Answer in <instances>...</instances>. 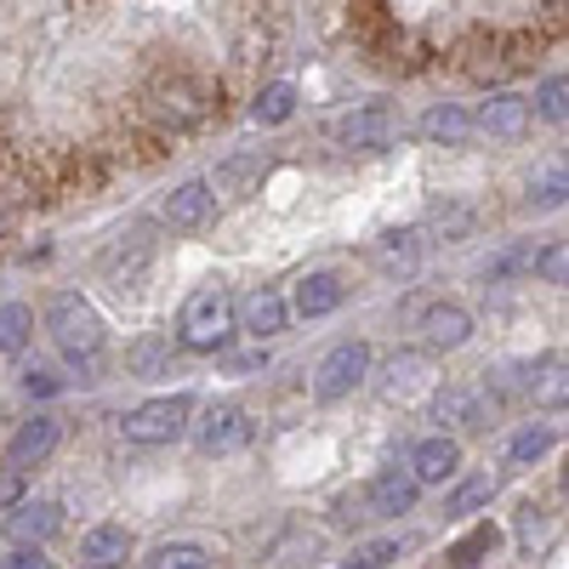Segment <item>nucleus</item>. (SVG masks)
Returning a JSON list of instances; mask_svg holds the SVG:
<instances>
[{"label": "nucleus", "mask_w": 569, "mask_h": 569, "mask_svg": "<svg viewBox=\"0 0 569 569\" xmlns=\"http://www.w3.org/2000/svg\"><path fill=\"white\" fill-rule=\"evenodd\" d=\"M530 98H518V91H490V98L479 103V131L485 137H501V142H518L530 131Z\"/></svg>", "instance_id": "nucleus-12"}, {"label": "nucleus", "mask_w": 569, "mask_h": 569, "mask_svg": "<svg viewBox=\"0 0 569 569\" xmlns=\"http://www.w3.org/2000/svg\"><path fill=\"white\" fill-rule=\"evenodd\" d=\"M188 416H194V399H188V393H160V399H149V405H137V410L120 421V433H126V445L154 450V445L182 439Z\"/></svg>", "instance_id": "nucleus-3"}, {"label": "nucleus", "mask_w": 569, "mask_h": 569, "mask_svg": "<svg viewBox=\"0 0 569 569\" xmlns=\"http://www.w3.org/2000/svg\"><path fill=\"white\" fill-rule=\"evenodd\" d=\"M496 525H479L472 536H461L456 547H450V558H456V569H472V563H485V552H496Z\"/></svg>", "instance_id": "nucleus-36"}, {"label": "nucleus", "mask_w": 569, "mask_h": 569, "mask_svg": "<svg viewBox=\"0 0 569 569\" xmlns=\"http://www.w3.org/2000/svg\"><path fill=\"white\" fill-rule=\"evenodd\" d=\"M23 388H29L34 399H52V393H63V376H52V370H23Z\"/></svg>", "instance_id": "nucleus-38"}, {"label": "nucleus", "mask_w": 569, "mask_h": 569, "mask_svg": "<svg viewBox=\"0 0 569 569\" xmlns=\"http://www.w3.org/2000/svg\"><path fill=\"white\" fill-rule=\"evenodd\" d=\"M472 131H479V114H467L461 103H433V109L416 120V137L433 142V149H461Z\"/></svg>", "instance_id": "nucleus-15"}, {"label": "nucleus", "mask_w": 569, "mask_h": 569, "mask_svg": "<svg viewBox=\"0 0 569 569\" xmlns=\"http://www.w3.org/2000/svg\"><path fill=\"white\" fill-rule=\"evenodd\" d=\"M530 206L536 211H558L569 206V154H552L530 171Z\"/></svg>", "instance_id": "nucleus-24"}, {"label": "nucleus", "mask_w": 569, "mask_h": 569, "mask_svg": "<svg viewBox=\"0 0 569 569\" xmlns=\"http://www.w3.org/2000/svg\"><path fill=\"white\" fill-rule=\"evenodd\" d=\"M421 330H427V348H433V353H450V348H467L472 313L461 302H433V308L421 313Z\"/></svg>", "instance_id": "nucleus-20"}, {"label": "nucleus", "mask_w": 569, "mask_h": 569, "mask_svg": "<svg viewBox=\"0 0 569 569\" xmlns=\"http://www.w3.org/2000/svg\"><path fill=\"white\" fill-rule=\"evenodd\" d=\"M472 222H479V211H472L467 200H439L433 211H427V233H439V240H467Z\"/></svg>", "instance_id": "nucleus-28"}, {"label": "nucleus", "mask_w": 569, "mask_h": 569, "mask_svg": "<svg viewBox=\"0 0 569 569\" xmlns=\"http://www.w3.org/2000/svg\"><path fill=\"white\" fill-rule=\"evenodd\" d=\"M46 330H52L58 353L74 359V365H91V359L103 353V337H109L103 313L91 308L80 291H58L52 302H46Z\"/></svg>", "instance_id": "nucleus-2"}, {"label": "nucleus", "mask_w": 569, "mask_h": 569, "mask_svg": "<svg viewBox=\"0 0 569 569\" xmlns=\"http://www.w3.org/2000/svg\"><path fill=\"white\" fill-rule=\"evenodd\" d=\"M34 337V313L23 302H0V353H23Z\"/></svg>", "instance_id": "nucleus-32"}, {"label": "nucleus", "mask_w": 569, "mask_h": 569, "mask_svg": "<svg viewBox=\"0 0 569 569\" xmlns=\"http://www.w3.org/2000/svg\"><path fill=\"white\" fill-rule=\"evenodd\" d=\"M154 114H160L166 126H194V120L206 114V91L188 86V80H177V86L154 91Z\"/></svg>", "instance_id": "nucleus-26"}, {"label": "nucleus", "mask_w": 569, "mask_h": 569, "mask_svg": "<svg viewBox=\"0 0 569 569\" xmlns=\"http://www.w3.org/2000/svg\"><path fill=\"white\" fill-rule=\"evenodd\" d=\"M433 416L445 427H467V433H479V427L496 421V399H490V388H445L433 399Z\"/></svg>", "instance_id": "nucleus-11"}, {"label": "nucleus", "mask_w": 569, "mask_h": 569, "mask_svg": "<svg viewBox=\"0 0 569 569\" xmlns=\"http://www.w3.org/2000/svg\"><path fill=\"white\" fill-rule=\"evenodd\" d=\"M490 496H496V479H490V472H472V479H461V485L450 490L445 512H450V518H472L479 507H490Z\"/></svg>", "instance_id": "nucleus-30"}, {"label": "nucleus", "mask_w": 569, "mask_h": 569, "mask_svg": "<svg viewBox=\"0 0 569 569\" xmlns=\"http://www.w3.org/2000/svg\"><path fill=\"white\" fill-rule=\"evenodd\" d=\"M427 376H433V353H427V348H405V353H393L382 370H376V393H382L388 405H405L410 393L427 388Z\"/></svg>", "instance_id": "nucleus-7"}, {"label": "nucleus", "mask_w": 569, "mask_h": 569, "mask_svg": "<svg viewBox=\"0 0 569 569\" xmlns=\"http://www.w3.org/2000/svg\"><path fill=\"white\" fill-rule=\"evenodd\" d=\"M547 450H552V427H547V421H525V427L507 439V461H512V467H536Z\"/></svg>", "instance_id": "nucleus-29"}, {"label": "nucleus", "mask_w": 569, "mask_h": 569, "mask_svg": "<svg viewBox=\"0 0 569 569\" xmlns=\"http://www.w3.org/2000/svg\"><path fill=\"white\" fill-rule=\"evenodd\" d=\"M421 257H427V228H393V233H382V240L370 246V262L382 268L388 279H410L421 268Z\"/></svg>", "instance_id": "nucleus-9"}, {"label": "nucleus", "mask_w": 569, "mask_h": 569, "mask_svg": "<svg viewBox=\"0 0 569 569\" xmlns=\"http://www.w3.org/2000/svg\"><path fill=\"white\" fill-rule=\"evenodd\" d=\"M405 552H410L405 536H370V541H353V547H348L342 569H388V563L405 558Z\"/></svg>", "instance_id": "nucleus-27"}, {"label": "nucleus", "mask_w": 569, "mask_h": 569, "mask_svg": "<svg viewBox=\"0 0 569 569\" xmlns=\"http://www.w3.org/2000/svg\"><path fill=\"white\" fill-rule=\"evenodd\" d=\"M399 137H405V120H399V109H388V103H359L353 114L330 120V142H342V149H359V154L393 149Z\"/></svg>", "instance_id": "nucleus-4"}, {"label": "nucleus", "mask_w": 569, "mask_h": 569, "mask_svg": "<svg viewBox=\"0 0 569 569\" xmlns=\"http://www.w3.org/2000/svg\"><path fill=\"white\" fill-rule=\"evenodd\" d=\"M171 359H177V348H171V337H160V330H149V337H137L126 348V365H131V376H142V382L171 376Z\"/></svg>", "instance_id": "nucleus-25"}, {"label": "nucleus", "mask_w": 569, "mask_h": 569, "mask_svg": "<svg viewBox=\"0 0 569 569\" xmlns=\"http://www.w3.org/2000/svg\"><path fill=\"white\" fill-rule=\"evenodd\" d=\"M291 114H297V86H284V80L268 86L262 98L251 103V120L257 126H279V120H291Z\"/></svg>", "instance_id": "nucleus-34"}, {"label": "nucleus", "mask_w": 569, "mask_h": 569, "mask_svg": "<svg viewBox=\"0 0 569 569\" xmlns=\"http://www.w3.org/2000/svg\"><path fill=\"white\" fill-rule=\"evenodd\" d=\"M536 262H541V251H536V246H507L501 257H490L485 279H490V284H501V279H512V273H536Z\"/></svg>", "instance_id": "nucleus-35"}, {"label": "nucleus", "mask_w": 569, "mask_h": 569, "mask_svg": "<svg viewBox=\"0 0 569 569\" xmlns=\"http://www.w3.org/2000/svg\"><path fill=\"white\" fill-rule=\"evenodd\" d=\"M342 302H348V284H342L337 273H308V279H297L291 313H302V319H325V313H337Z\"/></svg>", "instance_id": "nucleus-22"}, {"label": "nucleus", "mask_w": 569, "mask_h": 569, "mask_svg": "<svg viewBox=\"0 0 569 569\" xmlns=\"http://www.w3.org/2000/svg\"><path fill=\"white\" fill-rule=\"evenodd\" d=\"M536 114L541 120H552V126H569V74H547L541 86H536Z\"/></svg>", "instance_id": "nucleus-33"}, {"label": "nucleus", "mask_w": 569, "mask_h": 569, "mask_svg": "<svg viewBox=\"0 0 569 569\" xmlns=\"http://www.w3.org/2000/svg\"><path fill=\"white\" fill-rule=\"evenodd\" d=\"M160 217H166L171 228H182V233L206 228V222L217 217V188H211L206 177H194V182H177L171 194H166V206H160Z\"/></svg>", "instance_id": "nucleus-8"}, {"label": "nucleus", "mask_w": 569, "mask_h": 569, "mask_svg": "<svg viewBox=\"0 0 569 569\" xmlns=\"http://www.w3.org/2000/svg\"><path fill=\"white\" fill-rule=\"evenodd\" d=\"M410 472H416V485H445L461 472V445L450 433H433V439H416L410 445Z\"/></svg>", "instance_id": "nucleus-14"}, {"label": "nucleus", "mask_w": 569, "mask_h": 569, "mask_svg": "<svg viewBox=\"0 0 569 569\" xmlns=\"http://www.w3.org/2000/svg\"><path fill=\"white\" fill-rule=\"evenodd\" d=\"M58 439H63V427H58V416H34V421H23L18 433H12V445H7V461L12 467H40L46 456L58 450Z\"/></svg>", "instance_id": "nucleus-17"}, {"label": "nucleus", "mask_w": 569, "mask_h": 569, "mask_svg": "<svg viewBox=\"0 0 569 569\" xmlns=\"http://www.w3.org/2000/svg\"><path fill=\"white\" fill-rule=\"evenodd\" d=\"M563 496H569V472H563Z\"/></svg>", "instance_id": "nucleus-42"}, {"label": "nucleus", "mask_w": 569, "mask_h": 569, "mask_svg": "<svg viewBox=\"0 0 569 569\" xmlns=\"http://www.w3.org/2000/svg\"><path fill=\"white\" fill-rule=\"evenodd\" d=\"M262 171H268V160H262V154H228L206 182L217 188V200H233V206H240V200H251V194H257Z\"/></svg>", "instance_id": "nucleus-19"}, {"label": "nucleus", "mask_w": 569, "mask_h": 569, "mask_svg": "<svg viewBox=\"0 0 569 569\" xmlns=\"http://www.w3.org/2000/svg\"><path fill=\"white\" fill-rule=\"evenodd\" d=\"M149 569H211V547H200V541H160L149 552Z\"/></svg>", "instance_id": "nucleus-31"}, {"label": "nucleus", "mask_w": 569, "mask_h": 569, "mask_svg": "<svg viewBox=\"0 0 569 569\" xmlns=\"http://www.w3.org/2000/svg\"><path fill=\"white\" fill-rule=\"evenodd\" d=\"M536 512H541V507H525V525H518V541H525L530 552H536V547L552 536V530H547V518H536Z\"/></svg>", "instance_id": "nucleus-39"}, {"label": "nucleus", "mask_w": 569, "mask_h": 569, "mask_svg": "<svg viewBox=\"0 0 569 569\" xmlns=\"http://www.w3.org/2000/svg\"><path fill=\"white\" fill-rule=\"evenodd\" d=\"M126 558H131V530H126V525L86 530V541H80V563H86V569H120Z\"/></svg>", "instance_id": "nucleus-23"}, {"label": "nucleus", "mask_w": 569, "mask_h": 569, "mask_svg": "<svg viewBox=\"0 0 569 569\" xmlns=\"http://www.w3.org/2000/svg\"><path fill=\"white\" fill-rule=\"evenodd\" d=\"M12 569H46V558L34 547H23V552H12Z\"/></svg>", "instance_id": "nucleus-41"}, {"label": "nucleus", "mask_w": 569, "mask_h": 569, "mask_svg": "<svg viewBox=\"0 0 569 569\" xmlns=\"http://www.w3.org/2000/svg\"><path fill=\"white\" fill-rule=\"evenodd\" d=\"M284 325H291V302H284L279 291H251V297H240V330H246V337L273 342Z\"/></svg>", "instance_id": "nucleus-18"}, {"label": "nucleus", "mask_w": 569, "mask_h": 569, "mask_svg": "<svg viewBox=\"0 0 569 569\" xmlns=\"http://www.w3.org/2000/svg\"><path fill=\"white\" fill-rule=\"evenodd\" d=\"M525 393L536 410H569V359H536L525 370Z\"/></svg>", "instance_id": "nucleus-21"}, {"label": "nucleus", "mask_w": 569, "mask_h": 569, "mask_svg": "<svg viewBox=\"0 0 569 569\" xmlns=\"http://www.w3.org/2000/svg\"><path fill=\"white\" fill-rule=\"evenodd\" d=\"M536 273H541L547 284H569V240H552V246H541V262H536Z\"/></svg>", "instance_id": "nucleus-37"}, {"label": "nucleus", "mask_w": 569, "mask_h": 569, "mask_svg": "<svg viewBox=\"0 0 569 569\" xmlns=\"http://www.w3.org/2000/svg\"><path fill=\"white\" fill-rule=\"evenodd\" d=\"M416 496H421V485H416L410 467H382V472H376V479L365 485L370 518H399V512L416 507Z\"/></svg>", "instance_id": "nucleus-10"}, {"label": "nucleus", "mask_w": 569, "mask_h": 569, "mask_svg": "<svg viewBox=\"0 0 569 569\" xmlns=\"http://www.w3.org/2000/svg\"><path fill=\"white\" fill-rule=\"evenodd\" d=\"M149 257H154V240H149V233H131V240L120 233V240H114V246L98 257V273L114 284V291H126V284H137V279H142Z\"/></svg>", "instance_id": "nucleus-13"}, {"label": "nucleus", "mask_w": 569, "mask_h": 569, "mask_svg": "<svg viewBox=\"0 0 569 569\" xmlns=\"http://www.w3.org/2000/svg\"><path fill=\"white\" fill-rule=\"evenodd\" d=\"M251 439V416L240 410V405H211V410H200V421H194V445L206 450V456H228V450H240Z\"/></svg>", "instance_id": "nucleus-6"}, {"label": "nucleus", "mask_w": 569, "mask_h": 569, "mask_svg": "<svg viewBox=\"0 0 569 569\" xmlns=\"http://www.w3.org/2000/svg\"><path fill=\"white\" fill-rule=\"evenodd\" d=\"M365 376H370V342H337L313 370V399L337 405V399H348L365 382Z\"/></svg>", "instance_id": "nucleus-5"}, {"label": "nucleus", "mask_w": 569, "mask_h": 569, "mask_svg": "<svg viewBox=\"0 0 569 569\" xmlns=\"http://www.w3.org/2000/svg\"><path fill=\"white\" fill-rule=\"evenodd\" d=\"M240 330V297L228 284H200L177 313V348L188 353H222L228 337Z\"/></svg>", "instance_id": "nucleus-1"}, {"label": "nucleus", "mask_w": 569, "mask_h": 569, "mask_svg": "<svg viewBox=\"0 0 569 569\" xmlns=\"http://www.w3.org/2000/svg\"><path fill=\"white\" fill-rule=\"evenodd\" d=\"M63 530V507L58 501H18L7 512V536L18 547H40V541H52Z\"/></svg>", "instance_id": "nucleus-16"}, {"label": "nucleus", "mask_w": 569, "mask_h": 569, "mask_svg": "<svg viewBox=\"0 0 569 569\" xmlns=\"http://www.w3.org/2000/svg\"><path fill=\"white\" fill-rule=\"evenodd\" d=\"M18 496H23V467H12V461H7V472H0V507L18 501Z\"/></svg>", "instance_id": "nucleus-40"}]
</instances>
